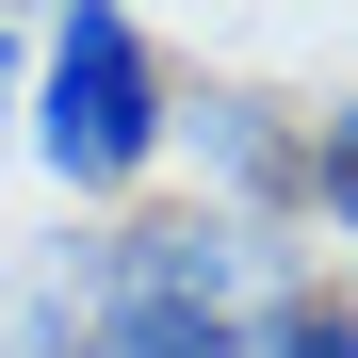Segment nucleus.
<instances>
[{
    "instance_id": "nucleus-1",
    "label": "nucleus",
    "mask_w": 358,
    "mask_h": 358,
    "mask_svg": "<svg viewBox=\"0 0 358 358\" xmlns=\"http://www.w3.org/2000/svg\"><path fill=\"white\" fill-rule=\"evenodd\" d=\"M277 293H293V277H277L228 212H147V228H98V245L49 261L33 342H49V358H261Z\"/></svg>"
},
{
    "instance_id": "nucleus-2",
    "label": "nucleus",
    "mask_w": 358,
    "mask_h": 358,
    "mask_svg": "<svg viewBox=\"0 0 358 358\" xmlns=\"http://www.w3.org/2000/svg\"><path fill=\"white\" fill-rule=\"evenodd\" d=\"M147 147H163V49H147V17H114V0L49 17L33 33V163L66 196H114V179H147Z\"/></svg>"
},
{
    "instance_id": "nucleus-3",
    "label": "nucleus",
    "mask_w": 358,
    "mask_h": 358,
    "mask_svg": "<svg viewBox=\"0 0 358 358\" xmlns=\"http://www.w3.org/2000/svg\"><path fill=\"white\" fill-rule=\"evenodd\" d=\"M310 212H326L342 245H358V98L326 114V147H310Z\"/></svg>"
},
{
    "instance_id": "nucleus-4",
    "label": "nucleus",
    "mask_w": 358,
    "mask_h": 358,
    "mask_svg": "<svg viewBox=\"0 0 358 358\" xmlns=\"http://www.w3.org/2000/svg\"><path fill=\"white\" fill-rule=\"evenodd\" d=\"M17 66H33V33H0V82H17Z\"/></svg>"
}]
</instances>
